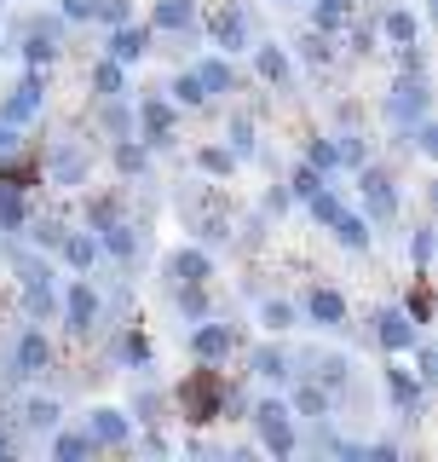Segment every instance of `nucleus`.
Masks as SVG:
<instances>
[{"label":"nucleus","instance_id":"obj_1","mask_svg":"<svg viewBox=\"0 0 438 462\" xmlns=\"http://www.w3.org/2000/svg\"><path fill=\"white\" fill-rule=\"evenodd\" d=\"M254 428H260V439H266V451H271V457H295V428H288V404L260 399V404H254Z\"/></svg>","mask_w":438,"mask_h":462},{"label":"nucleus","instance_id":"obj_9","mask_svg":"<svg viewBox=\"0 0 438 462\" xmlns=\"http://www.w3.org/2000/svg\"><path fill=\"white\" fill-rule=\"evenodd\" d=\"M375 336H381L387 353H404V346H415V324L404 312H381L375 318Z\"/></svg>","mask_w":438,"mask_h":462},{"label":"nucleus","instance_id":"obj_23","mask_svg":"<svg viewBox=\"0 0 438 462\" xmlns=\"http://www.w3.org/2000/svg\"><path fill=\"white\" fill-rule=\"evenodd\" d=\"M64 260H69L76 272H87V266L98 260V243H93V237H64Z\"/></svg>","mask_w":438,"mask_h":462},{"label":"nucleus","instance_id":"obj_29","mask_svg":"<svg viewBox=\"0 0 438 462\" xmlns=\"http://www.w3.org/2000/svg\"><path fill=\"white\" fill-rule=\"evenodd\" d=\"M387 35L398 41V47H410V41H415V18H410V12H387Z\"/></svg>","mask_w":438,"mask_h":462},{"label":"nucleus","instance_id":"obj_35","mask_svg":"<svg viewBox=\"0 0 438 462\" xmlns=\"http://www.w3.org/2000/svg\"><path fill=\"white\" fill-rule=\"evenodd\" d=\"M312 191H324V173H317V168H295V197H312Z\"/></svg>","mask_w":438,"mask_h":462},{"label":"nucleus","instance_id":"obj_25","mask_svg":"<svg viewBox=\"0 0 438 462\" xmlns=\"http://www.w3.org/2000/svg\"><path fill=\"white\" fill-rule=\"evenodd\" d=\"M317 29H341L346 23V12H352V0H317Z\"/></svg>","mask_w":438,"mask_h":462},{"label":"nucleus","instance_id":"obj_3","mask_svg":"<svg viewBox=\"0 0 438 462\" xmlns=\"http://www.w3.org/2000/svg\"><path fill=\"white\" fill-rule=\"evenodd\" d=\"M41 93H47V87H41V76H23L18 87H12V98H6V110H0V122H35V110H41Z\"/></svg>","mask_w":438,"mask_h":462},{"label":"nucleus","instance_id":"obj_14","mask_svg":"<svg viewBox=\"0 0 438 462\" xmlns=\"http://www.w3.org/2000/svg\"><path fill=\"white\" fill-rule=\"evenodd\" d=\"M98 231H105V237H98V249H105V254H115V260H133V254H139V243H133V231H127V226L105 220Z\"/></svg>","mask_w":438,"mask_h":462},{"label":"nucleus","instance_id":"obj_34","mask_svg":"<svg viewBox=\"0 0 438 462\" xmlns=\"http://www.w3.org/2000/svg\"><path fill=\"white\" fill-rule=\"evenodd\" d=\"M306 202H312V214H317V220H334V214H341V197H334V191H312V197H306Z\"/></svg>","mask_w":438,"mask_h":462},{"label":"nucleus","instance_id":"obj_22","mask_svg":"<svg viewBox=\"0 0 438 462\" xmlns=\"http://www.w3.org/2000/svg\"><path fill=\"white\" fill-rule=\"evenodd\" d=\"M173 272H179L185 283H202V278H208V254H202V249H179V254H173Z\"/></svg>","mask_w":438,"mask_h":462},{"label":"nucleus","instance_id":"obj_12","mask_svg":"<svg viewBox=\"0 0 438 462\" xmlns=\"http://www.w3.org/2000/svg\"><path fill=\"white\" fill-rule=\"evenodd\" d=\"M127 433H133V422H127L122 411H93V433H87V439L93 445H122Z\"/></svg>","mask_w":438,"mask_h":462},{"label":"nucleus","instance_id":"obj_20","mask_svg":"<svg viewBox=\"0 0 438 462\" xmlns=\"http://www.w3.org/2000/svg\"><path fill=\"white\" fill-rule=\"evenodd\" d=\"M196 81H202V93H231V64H225V58H208V64H202L196 69Z\"/></svg>","mask_w":438,"mask_h":462},{"label":"nucleus","instance_id":"obj_8","mask_svg":"<svg viewBox=\"0 0 438 462\" xmlns=\"http://www.w3.org/2000/svg\"><path fill=\"white\" fill-rule=\"evenodd\" d=\"M64 318H69V329H93V318H98V295H93V283H69V295H64Z\"/></svg>","mask_w":438,"mask_h":462},{"label":"nucleus","instance_id":"obj_36","mask_svg":"<svg viewBox=\"0 0 438 462\" xmlns=\"http://www.w3.org/2000/svg\"><path fill=\"white\" fill-rule=\"evenodd\" d=\"M202 168H208V173H231V168H237V151H202Z\"/></svg>","mask_w":438,"mask_h":462},{"label":"nucleus","instance_id":"obj_10","mask_svg":"<svg viewBox=\"0 0 438 462\" xmlns=\"http://www.w3.org/2000/svg\"><path fill=\"white\" fill-rule=\"evenodd\" d=\"M191 353L202 358V365H219V358L231 353V329L225 324H202L196 336H191Z\"/></svg>","mask_w":438,"mask_h":462},{"label":"nucleus","instance_id":"obj_43","mask_svg":"<svg viewBox=\"0 0 438 462\" xmlns=\"http://www.w3.org/2000/svg\"><path fill=\"white\" fill-rule=\"evenodd\" d=\"M277 6H295V0H277Z\"/></svg>","mask_w":438,"mask_h":462},{"label":"nucleus","instance_id":"obj_5","mask_svg":"<svg viewBox=\"0 0 438 462\" xmlns=\"http://www.w3.org/2000/svg\"><path fill=\"white\" fill-rule=\"evenodd\" d=\"M208 35H214L225 52H242V47H248V23H242V12H237V6L208 12Z\"/></svg>","mask_w":438,"mask_h":462},{"label":"nucleus","instance_id":"obj_15","mask_svg":"<svg viewBox=\"0 0 438 462\" xmlns=\"http://www.w3.org/2000/svg\"><path fill=\"white\" fill-rule=\"evenodd\" d=\"M254 69L266 81H277V87H288V76H295V69H288V58H283V47H254Z\"/></svg>","mask_w":438,"mask_h":462},{"label":"nucleus","instance_id":"obj_18","mask_svg":"<svg viewBox=\"0 0 438 462\" xmlns=\"http://www.w3.org/2000/svg\"><path fill=\"white\" fill-rule=\"evenodd\" d=\"M387 399L398 404V411H415V404H421V387L404 370H387Z\"/></svg>","mask_w":438,"mask_h":462},{"label":"nucleus","instance_id":"obj_26","mask_svg":"<svg viewBox=\"0 0 438 462\" xmlns=\"http://www.w3.org/2000/svg\"><path fill=\"white\" fill-rule=\"evenodd\" d=\"M254 370L271 375V382H283V375H288V358L277 353V346H260V353H254Z\"/></svg>","mask_w":438,"mask_h":462},{"label":"nucleus","instance_id":"obj_6","mask_svg":"<svg viewBox=\"0 0 438 462\" xmlns=\"http://www.w3.org/2000/svg\"><path fill=\"white\" fill-rule=\"evenodd\" d=\"M387 116H392V122H421V116H427V87L410 76V81L398 87V93L387 98Z\"/></svg>","mask_w":438,"mask_h":462},{"label":"nucleus","instance_id":"obj_2","mask_svg":"<svg viewBox=\"0 0 438 462\" xmlns=\"http://www.w3.org/2000/svg\"><path fill=\"white\" fill-rule=\"evenodd\" d=\"M12 266H18V278H23L29 312H35V318H47V312H52V272L41 266L35 254H12Z\"/></svg>","mask_w":438,"mask_h":462},{"label":"nucleus","instance_id":"obj_39","mask_svg":"<svg viewBox=\"0 0 438 462\" xmlns=\"http://www.w3.org/2000/svg\"><path fill=\"white\" fill-rule=\"evenodd\" d=\"M300 47H306V58H312V64H329V41H324V35H306Z\"/></svg>","mask_w":438,"mask_h":462},{"label":"nucleus","instance_id":"obj_33","mask_svg":"<svg viewBox=\"0 0 438 462\" xmlns=\"http://www.w3.org/2000/svg\"><path fill=\"white\" fill-rule=\"evenodd\" d=\"M260 318H266V329H288V324H295V307H288V300H266Z\"/></svg>","mask_w":438,"mask_h":462},{"label":"nucleus","instance_id":"obj_30","mask_svg":"<svg viewBox=\"0 0 438 462\" xmlns=\"http://www.w3.org/2000/svg\"><path fill=\"white\" fill-rule=\"evenodd\" d=\"M173 98H179V105H202V98H208V93H202V81H196V69H185V76L173 81Z\"/></svg>","mask_w":438,"mask_h":462},{"label":"nucleus","instance_id":"obj_27","mask_svg":"<svg viewBox=\"0 0 438 462\" xmlns=\"http://www.w3.org/2000/svg\"><path fill=\"white\" fill-rule=\"evenodd\" d=\"M295 411H306V416H324V411H329V399H324V387H312V382H300V393H295Z\"/></svg>","mask_w":438,"mask_h":462},{"label":"nucleus","instance_id":"obj_44","mask_svg":"<svg viewBox=\"0 0 438 462\" xmlns=\"http://www.w3.org/2000/svg\"><path fill=\"white\" fill-rule=\"evenodd\" d=\"M0 457H6V439H0Z\"/></svg>","mask_w":438,"mask_h":462},{"label":"nucleus","instance_id":"obj_11","mask_svg":"<svg viewBox=\"0 0 438 462\" xmlns=\"http://www.w3.org/2000/svg\"><path fill=\"white\" fill-rule=\"evenodd\" d=\"M306 312H312V324L334 329V324L346 318V295H341V289H312V300H306Z\"/></svg>","mask_w":438,"mask_h":462},{"label":"nucleus","instance_id":"obj_40","mask_svg":"<svg viewBox=\"0 0 438 462\" xmlns=\"http://www.w3.org/2000/svg\"><path fill=\"white\" fill-rule=\"evenodd\" d=\"M64 18H76V23H87V18H93V0H64Z\"/></svg>","mask_w":438,"mask_h":462},{"label":"nucleus","instance_id":"obj_37","mask_svg":"<svg viewBox=\"0 0 438 462\" xmlns=\"http://www.w3.org/2000/svg\"><path fill=\"white\" fill-rule=\"evenodd\" d=\"M334 162H341V156H334V144H329V139H317V144H312V168L324 173V168H334Z\"/></svg>","mask_w":438,"mask_h":462},{"label":"nucleus","instance_id":"obj_31","mask_svg":"<svg viewBox=\"0 0 438 462\" xmlns=\"http://www.w3.org/2000/svg\"><path fill=\"white\" fill-rule=\"evenodd\" d=\"M23 416H29V428H52V422H58V404H52V399H29Z\"/></svg>","mask_w":438,"mask_h":462},{"label":"nucleus","instance_id":"obj_19","mask_svg":"<svg viewBox=\"0 0 438 462\" xmlns=\"http://www.w3.org/2000/svg\"><path fill=\"white\" fill-rule=\"evenodd\" d=\"M191 18H196L191 0H162L156 6V29H191Z\"/></svg>","mask_w":438,"mask_h":462},{"label":"nucleus","instance_id":"obj_13","mask_svg":"<svg viewBox=\"0 0 438 462\" xmlns=\"http://www.w3.org/2000/svg\"><path fill=\"white\" fill-rule=\"evenodd\" d=\"M144 29H127V23H115V35H110V58L115 64H133V58H144Z\"/></svg>","mask_w":438,"mask_h":462},{"label":"nucleus","instance_id":"obj_17","mask_svg":"<svg viewBox=\"0 0 438 462\" xmlns=\"http://www.w3.org/2000/svg\"><path fill=\"white\" fill-rule=\"evenodd\" d=\"M329 226H334V237H341L346 249H370V226H363L358 214H346V208H341V214H334Z\"/></svg>","mask_w":438,"mask_h":462},{"label":"nucleus","instance_id":"obj_7","mask_svg":"<svg viewBox=\"0 0 438 462\" xmlns=\"http://www.w3.org/2000/svg\"><path fill=\"white\" fill-rule=\"evenodd\" d=\"M47 358H52L47 336H41V329H23L18 353H12V365H18V375H41V370H47Z\"/></svg>","mask_w":438,"mask_h":462},{"label":"nucleus","instance_id":"obj_41","mask_svg":"<svg viewBox=\"0 0 438 462\" xmlns=\"http://www.w3.org/2000/svg\"><path fill=\"white\" fill-rule=\"evenodd\" d=\"M231 144L248 151V144H254V127H248V122H231Z\"/></svg>","mask_w":438,"mask_h":462},{"label":"nucleus","instance_id":"obj_16","mask_svg":"<svg viewBox=\"0 0 438 462\" xmlns=\"http://www.w3.org/2000/svg\"><path fill=\"white\" fill-rule=\"evenodd\" d=\"M139 122H144V139H151V144H162V139H168V127H173V110L162 105V98H151V105L139 110Z\"/></svg>","mask_w":438,"mask_h":462},{"label":"nucleus","instance_id":"obj_38","mask_svg":"<svg viewBox=\"0 0 438 462\" xmlns=\"http://www.w3.org/2000/svg\"><path fill=\"white\" fill-rule=\"evenodd\" d=\"M334 156H341L346 168H363V144L358 139H341V144H334Z\"/></svg>","mask_w":438,"mask_h":462},{"label":"nucleus","instance_id":"obj_21","mask_svg":"<svg viewBox=\"0 0 438 462\" xmlns=\"http://www.w3.org/2000/svg\"><path fill=\"white\" fill-rule=\"evenodd\" d=\"M23 226V185H6L0 191V231H18Z\"/></svg>","mask_w":438,"mask_h":462},{"label":"nucleus","instance_id":"obj_24","mask_svg":"<svg viewBox=\"0 0 438 462\" xmlns=\"http://www.w3.org/2000/svg\"><path fill=\"white\" fill-rule=\"evenodd\" d=\"M87 451H93V439H87V433H58V439H52V457L58 462H76Z\"/></svg>","mask_w":438,"mask_h":462},{"label":"nucleus","instance_id":"obj_42","mask_svg":"<svg viewBox=\"0 0 438 462\" xmlns=\"http://www.w3.org/2000/svg\"><path fill=\"white\" fill-rule=\"evenodd\" d=\"M6 151H18V127L0 122V156H6Z\"/></svg>","mask_w":438,"mask_h":462},{"label":"nucleus","instance_id":"obj_4","mask_svg":"<svg viewBox=\"0 0 438 462\" xmlns=\"http://www.w3.org/2000/svg\"><path fill=\"white\" fill-rule=\"evenodd\" d=\"M363 197H370V220H392V214H398V191H392V180L381 168H363Z\"/></svg>","mask_w":438,"mask_h":462},{"label":"nucleus","instance_id":"obj_32","mask_svg":"<svg viewBox=\"0 0 438 462\" xmlns=\"http://www.w3.org/2000/svg\"><path fill=\"white\" fill-rule=\"evenodd\" d=\"M127 12H133L127 0H93V18H98V23H110V29H115V23H127Z\"/></svg>","mask_w":438,"mask_h":462},{"label":"nucleus","instance_id":"obj_28","mask_svg":"<svg viewBox=\"0 0 438 462\" xmlns=\"http://www.w3.org/2000/svg\"><path fill=\"white\" fill-rule=\"evenodd\" d=\"M93 81H98V93H110V98H115V93H127V76H122V64H115V58H110V64H98V76H93Z\"/></svg>","mask_w":438,"mask_h":462}]
</instances>
